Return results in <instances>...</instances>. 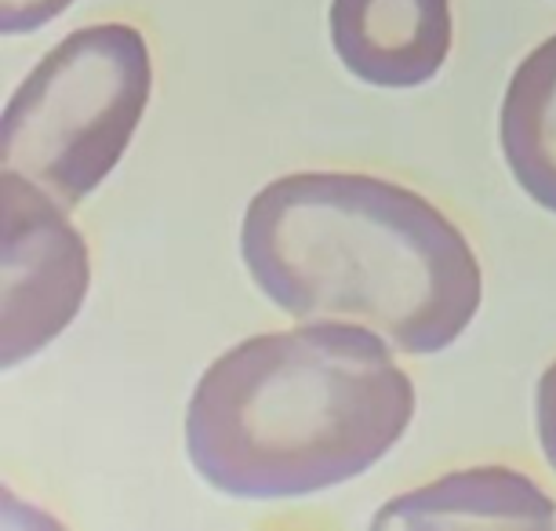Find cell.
Returning a JSON list of instances; mask_svg holds the SVG:
<instances>
[{"mask_svg": "<svg viewBox=\"0 0 556 531\" xmlns=\"http://www.w3.org/2000/svg\"><path fill=\"white\" fill-rule=\"evenodd\" d=\"M255 288L299 320H356L433 357L473 325L484 277L473 244L422 193L364 172L266 182L240 223Z\"/></svg>", "mask_w": 556, "mask_h": 531, "instance_id": "6da1fadb", "label": "cell"}, {"mask_svg": "<svg viewBox=\"0 0 556 531\" xmlns=\"http://www.w3.org/2000/svg\"><path fill=\"white\" fill-rule=\"evenodd\" d=\"M356 320L251 336L212 361L186 408V452L215 492L277 503L339 488L393 452L415 382Z\"/></svg>", "mask_w": 556, "mask_h": 531, "instance_id": "7a4b0ae2", "label": "cell"}, {"mask_svg": "<svg viewBox=\"0 0 556 531\" xmlns=\"http://www.w3.org/2000/svg\"><path fill=\"white\" fill-rule=\"evenodd\" d=\"M153 91L150 45L128 23L73 29L12 91L0 164L80 204L128 153Z\"/></svg>", "mask_w": 556, "mask_h": 531, "instance_id": "3957f363", "label": "cell"}, {"mask_svg": "<svg viewBox=\"0 0 556 531\" xmlns=\"http://www.w3.org/2000/svg\"><path fill=\"white\" fill-rule=\"evenodd\" d=\"M0 244V368L37 357L73 325L91 288V255L59 197L4 168Z\"/></svg>", "mask_w": 556, "mask_h": 531, "instance_id": "277c9868", "label": "cell"}, {"mask_svg": "<svg viewBox=\"0 0 556 531\" xmlns=\"http://www.w3.org/2000/svg\"><path fill=\"white\" fill-rule=\"evenodd\" d=\"M331 48L371 88L429 85L451 55V0H331Z\"/></svg>", "mask_w": 556, "mask_h": 531, "instance_id": "5b68a950", "label": "cell"}, {"mask_svg": "<svg viewBox=\"0 0 556 531\" xmlns=\"http://www.w3.org/2000/svg\"><path fill=\"white\" fill-rule=\"evenodd\" d=\"M447 524L553 528L556 506L528 473L509 466H477V470H455L433 484L396 495L371 517V528Z\"/></svg>", "mask_w": 556, "mask_h": 531, "instance_id": "8992f818", "label": "cell"}, {"mask_svg": "<svg viewBox=\"0 0 556 531\" xmlns=\"http://www.w3.org/2000/svg\"><path fill=\"white\" fill-rule=\"evenodd\" d=\"M498 142L520 190L556 215V34L513 69L498 110Z\"/></svg>", "mask_w": 556, "mask_h": 531, "instance_id": "52a82bcc", "label": "cell"}, {"mask_svg": "<svg viewBox=\"0 0 556 531\" xmlns=\"http://www.w3.org/2000/svg\"><path fill=\"white\" fill-rule=\"evenodd\" d=\"M70 4L73 0H0V34H34V29L48 26L51 18H59Z\"/></svg>", "mask_w": 556, "mask_h": 531, "instance_id": "ba28073f", "label": "cell"}, {"mask_svg": "<svg viewBox=\"0 0 556 531\" xmlns=\"http://www.w3.org/2000/svg\"><path fill=\"white\" fill-rule=\"evenodd\" d=\"M534 426H539V444L545 463L556 473V361L542 371L539 390H534Z\"/></svg>", "mask_w": 556, "mask_h": 531, "instance_id": "9c48e42d", "label": "cell"}]
</instances>
